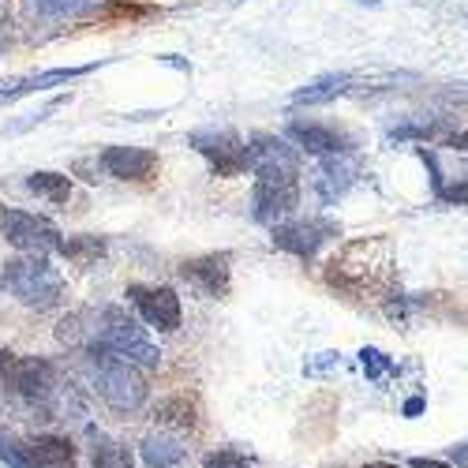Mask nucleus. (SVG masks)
<instances>
[{
    "label": "nucleus",
    "instance_id": "nucleus-23",
    "mask_svg": "<svg viewBox=\"0 0 468 468\" xmlns=\"http://www.w3.org/2000/svg\"><path fill=\"white\" fill-rule=\"evenodd\" d=\"M203 464L207 468H251V461L244 453H237V450H214V453L203 457Z\"/></svg>",
    "mask_w": 468,
    "mask_h": 468
},
{
    "label": "nucleus",
    "instance_id": "nucleus-22",
    "mask_svg": "<svg viewBox=\"0 0 468 468\" xmlns=\"http://www.w3.org/2000/svg\"><path fill=\"white\" fill-rule=\"evenodd\" d=\"M27 5L42 16H68V12H80L87 0H27Z\"/></svg>",
    "mask_w": 468,
    "mask_h": 468
},
{
    "label": "nucleus",
    "instance_id": "nucleus-9",
    "mask_svg": "<svg viewBox=\"0 0 468 468\" xmlns=\"http://www.w3.org/2000/svg\"><path fill=\"white\" fill-rule=\"evenodd\" d=\"M132 303L139 307V315L146 326L162 330V334H173L180 330L184 323V311H180V296L169 289V285H158V289H146V285H132L128 289Z\"/></svg>",
    "mask_w": 468,
    "mask_h": 468
},
{
    "label": "nucleus",
    "instance_id": "nucleus-20",
    "mask_svg": "<svg viewBox=\"0 0 468 468\" xmlns=\"http://www.w3.org/2000/svg\"><path fill=\"white\" fill-rule=\"evenodd\" d=\"M60 255L71 259V262H80V266H90L105 255V240L101 237H68L60 244Z\"/></svg>",
    "mask_w": 468,
    "mask_h": 468
},
{
    "label": "nucleus",
    "instance_id": "nucleus-29",
    "mask_svg": "<svg viewBox=\"0 0 468 468\" xmlns=\"http://www.w3.org/2000/svg\"><path fill=\"white\" fill-rule=\"evenodd\" d=\"M420 409H423V401H420V398H412V401H405V412H409V416H416Z\"/></svg>",
    "mask_w": 468,
    "mask_h": 468
},
{
    "label": "nucleus",
    "instance_id": "nucleus-12",
    "mask_svg": "<svg viewBox=\"0 0 468 468\" xmlns=\"http://www.w3.org/2000/svg\"><path fill=\"white\" fill-rule=\"evenodd\" d=\"M180 274L207 296H229L232 285V255L229 251H210L199 259H184L180 262Z\"/></svg>",
    "mask_w": 468,
    "mask_h": 468
},
{
    "label": "nucleus",
    "instance_id": "nucleus-28",
    "mask_svg": "<svg viewBox=\"0 0 468 468\" xmlns=\"http://www.w3.org/2000/svg\"><path fill=\"white\" fill-rule=\"evenodd\" d=\"M450 146H453V150H461V154H468V128H464V132H457V135L450 139Z\"/></svg>",
    "mask_w": 468,
    "mask_h": 468
},
{
    "label": "nucleus",
    "instance_id": "nucleus-26",
    "mask_svg": "<svg viewBox=\"0 0 468 468\" xmlns=\"http://www.w3.org/2000/svg\"><path fill=\"white\" fill-rule=\"evenodd\" d=\"M450 461H453L457 468H468V442H464V446H453V453H450Z\"/></svg>",
    "mask_w": 468,
    "mask_h": 468
},
{
    "label": "nucleus",
    "instance_id": "nucleus-31",
    "mask_svg": "<svg viewBox=\"0 0 468 468\" xmlns=\"http://www.w3.org/2000/svg\"><path fill=\"white\" fill-rule=\"evenodd\" d=\"M237 5H244V0H237Z\"/></svg>",
    "mask_w": 468,
    "mask_h": 468
},
{
    "label": "nucleus",
    "instance_id": "nucleus-11",
    "mask_svg": "<svg viewBox=\"0 0 468 468\" xmlns=\"http://www.w3.org/2000/svg\"><path fill=\"white\" fill-rule=\"evenodd\" d=\"M101 64H75V68H49V71H34V75H19V80H5L0 83V105L5 101H16V98H27V94H46L53 87H68L83 75L98 71Z\"/></svg>",
    "mask_w": 468,
    "mask_h": 468
},
{
    "label": "nucleus",
    "instance_id": "nucleus-14",
    "mask_svg": "<svg viewBox=\"0 0 468 468\" xmlns=\"http://www.w3.org/2000/svg\"><path fill=\"white\" fill-rule=\"evenodd\" d=\"M356 158L353 154H334V158H323L319 169H315V191H319V199L323 203H337L341 195L356 184Z\"/></svg>",
    "mask_w": 468,
    "mask_h": 468
},
{
    "label": "nucleus",
    "instance_id": "nucleus-17",
    "mask_svg": "<svg viewBox=\"0 0 468 468\" xmlns=\"http://www.w3.org/2000/svg\"><path fill=\"white\" fill-rule=\"evenodd\" d=\"M143 461L146 468H176L184 457H187V446H180V439L165 435V431H154L143 439Z\"/></svg>",
    "mask_w": 468,
    "mask_h": 468
},
{
    "label": "nucleus",
    "instance_id": "nucleus-8",
    "mask_svg": "<svg viewBox=\"0 0 468 468\" xmlns=\"http://www.w3.org/2000/svg\"><path fill=\"white\" fill-rule=\"evenodd\" d=\"M334 237H341V225L330 218H300V221H285L274 229V248L296 255V259H315L323 244H330Z\"/></svg>",
    "mask_w": 468,
    "mask_h": 468
},
{
    "label": "nucleus",
    "instance_id": "nucleus-25",
    "mask_svg": "<svg viewBox=\"0 0 468 468\" xmlns=\"http://www.w3.org/2000/svg\"><path fill=\"white\" fill-rule=\"evenodd\" d=\"M439 199H442V203H468V173H464V176H457L453 184H442Z\"/></svg>",
    "mask_w": 468,
    "mask_h": 468
},
{
    "label": "nucleus",
    "instance_id": "nucleus-5",
    "mask_svg": "<svg viewBox=\"0 0 468 468\" xmlns=\"http://www.w3.org/2000/svg\"><path fill=\"white\" fill-rule=\"evenodd\" d=\"M0 386H8L30 405H53L60 398V378L57 367L42 356H16L0 353Z\"/></svg>",
    "mask_w": 468,
    "mask_h": 468
},
{
    "label": "nucleus",
    "instance_id": "nucleus-18",
    "mask_svg": "<svg viewBox=\"0 0 468 468\" xmlns=\"http://www.w3.org/2000/svg\"><path fill=\"white\" fill-rule=\"evenodd\" d=\"M154 416H158L162 427H173V431H195V427H199V409H195V401L187 394L165 398Z\"/></svg>",
    "mask_w": 468,
    "mask_h": 468
},
{
    "label": "nucleus",
    "instance_id": "nucleus-30",
    "mask_svg": "<svg viewBox=\"0 0 468 468\" xmlns=\"http://www.w3.org/2000/svg\"><path fill=\"white\" fill-rule=\"evenodd\" d=\"M360 5H378V0H360Z\"/></svg>",
    "mask_w": 468,
    "mask_h": 468
},
{
    "label": "nucleus",
    "instance_id": "nucleus-4",
    "mask_svg": "<svg viewBox=\"0 0 468 468\" xmlns=\"http://www.w3.org/2000/svg\"><path fill=\"white\" fill-rule=\"evenodd\" d=\"M94 345H101L105 353L135 364L139 371H154V367L162 364L158 345H154V341L146 337V330L128 315V311H121V307L98 311V341H94Z\"/></svg>",
    "mask_w": 468,
    "mask_h": 468
},
{
    "label": "nucleus",
    "instance_id": "nucleus-7",
    "mask_svg": "<svg viewBox=\"0 0 468 468\" xmlns=\"http://www.w3.org/2000/svg\"><path fill=\"white\" fill-rule=\"evenodd\" d=\"M187 143L214 165L218 176H240L244 169H251V150L232 128H199L187 135Z\"/></svg>",
    "mask_w": 468,
    "mask_h": 468
},
{
    "label": "nucleus",
    "instance_id": "nucleus-3",
    "mask_svg": "<svg viewBox=\"0 0 468 468\" xmlns=\"http://www.w3.org/2000/svg\"><path fill=\"white\" fill-rule=\"evenodd\" d=\"M87 367H90V382L98 389V398L105 405H112L116 412H135L143 409L146 394H150V386L143 378V371L121 356H112L105 353L101 345H90L87 348Z\"/></svg>",
    "mask_w": 468,
    "mask_h": 468
},
{
    "label": "nucleus",
    "instance_id": "nucleus-19",
    "mask_svg": "<svg viewBox=\"0 0 468 468\" xmlns=\"http://www.w3.org/2000/svg\"><path fill=\"white\" fill-rule=\"evenodd\" d=\"M27 187L34 195H42V199L49 203H68V195H71V176L68 173H49V169H37L27 176Z\"/></svg>",
    "mask_w": 468,
    "mask_h": 468
},
{
    "label": "nucleus",
    "instance_id": "nucleus-27",
    "mask_svg": "<svg viewBox=\"0 0 468 468\" xmlns=\"http://www.w3.org/2000/svg\"><path fill=\"white\" fill-rule=\"evenodd\" d=\"M412 468H453L446 461H431V457H412Z\"/></svg>",
    "mask_w": 468,
    "mask_h": 468
},
{
    "label": "nucleus",
    "instance_id": "nucleus-6",
    "mask_svg": "<svg viewBox=\"0 0 468 468\" xmlns=\"http://www.w3.org/2000/svg\"><path fill=\"white\" fill-rule=\"evenodd\" d=\"M0 229H5V240L12 248H19L23 255H46L49 259V251H60V244H64L60 229L49 218L30 214V210H16V207L0 210Z\"/></svg>",
    "mask_w": 468,
    "mask_h": 468
},
{
    "label": "nucleus",
    "instance_id": "nucleus-16",
    "mask_svg": "<svg viewBox=\"0 0 468 468\" xmlns=\"http://www.w3.org/2000/svg\"><path fill=\"white\" fill-rule=\"evenodd\" d=\"M353 90V75L348 71H330V75H319V80L303 83L300 90H292V105H326L341 94Z\"/></svg>",
    "mask_w": 468,
    "mask_h": 468
},
{
    "label": "nucleus",
    "instance_id": "nucleus-10",
    "mask_svg": "<svg viewBox=\"0 0 468 468\" xmlns=\"http://www.w3.org/2000/svg\"><path fill=\"white\" fill-rule=\"evenodd\" d=\"M300 150L319 154V158H334V154H353L356 139L337 124H323V121H292L285 132Z\"/></svg>",
    "mask_w": 468,
    "mask_h": 468
},
{
    "label": "nucleus",
    "instance_id": "nucleus-21",
    "mask_svg": "<svg viewBox=\"0 0 468 468\" xmlns=\"http://www.w3.org/2000/svg\"><path fill=\"white\" fill-rule=\"evenodd\" d=\"M90 468H132V450L116 439H94Z\"/></svg>",
    "mask_w": 468,
    "mask_h": 468
},
{
    "label": "nucleus",
    "instance_id": "nucleus-2",
    "mask_svg": "<svg viewBox=\"0 0 468 468\" xmlns=\"http://www.w3.org/2000/svg\"><path fill=\"white\" fill-rule=\"evenodd\" d=\"M0 285L34 311H49V307H60L68 300V285L60 278V270L46 255H19V259L5 262Z\"/></svg>",
    "mask_w": 468,
    "mask_h": 468
},
{
    "label": "nucleus",
    "instance_id": "nucleus-24",
    "mask_svg": "<svg viewBox=\"0 0 468 468\" xmlns=\"http://www.w3.org/2000/svg\"><path fill=\"white\" fill-rule=\"evenodd\" d=\"M360 364H364V371H367L371 378H382L386 371H394V364H389L386 353H378V348H364V353H360Z\"/></svg>",
    "mask_w": 468,
    "mask_h": 468
},
{
    "label": "nucleus",
    "instance_id": "nucleus-13",
    "mask_svg": "<svg viewBox=\"0 0 468 468\" xmlns=\"http://www.w3.org/2000/svg\"><path fill=\"white\" fill-rule=\"evenodd\" d=\"M101 169L116 180H150L154 169H158V154L146 146H105Z\"/></svg>",
    "mask_w": 468,
    "mask_h": 468
},
{
    "label": "nucleus",
    "instance_id": "nucleus-1",
    "mask_svg": "<svg viewBox=\"0 0 468 468\" xmlns=\"http://www.w3.org/2000/svg\"><path fill=\"white\" fill-rule=\"evenodd\" d=\"M248 150H251V173H255L251 214L259 225L278 229L300 207V158L289 146V139H278V135H255Z\"/></svg>",
    "mask_w": 468,
    "mask_h": 468
},
{
    "label": "nucleus",
    "instance_id": "nucleus-15",
    "mask_svg": "<svg viewBox=\"0 0 468 468\" xmlns=\"http://www.w3.org/2000/svg\"><path fill=\"white\" fill-rule=\"evenodd\" d=\"M23 468H75V446L64 435H34L23 442Z\"/></svg>",
    "mask_w": 468,
    "mask_h": 468
}]
</instances>
